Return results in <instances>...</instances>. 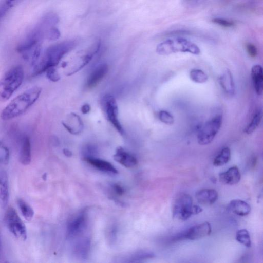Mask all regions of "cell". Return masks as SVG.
Instances as JSON below:
<instances>
[{
  "instance_id": "obj_1",
  "label": "cell",
  "mask_w": 263,
  "mask_h": 263,
  "mask_svg": "<svg viewBox=\"0 0 263 263\" xmlns=\"http://www.w3.org/2000/svg\"><path fill=\"white\" fill-rule=\"evenodd\" d=\"M41 92V87L34 86L20 94L3 109L1 118L8 121L23 115L38 100Z\"/></svg>"
},
{
  "instance_id": "obj_2",
  "label": "cell",
  "mask_w": 263,
  "mask_h": 263,
  "mask_svg": "<svg viewBox=\"0 0 263 263\" xmlns=\"http://www.w3.org/2000/svg\"><path fill=\"white\" fill-rule=\"evenodd\" d=\"M75 40H68L49 46L45 51L41 59L33 67L32 76H37L49 68L55 67L64 55L76 46Z\"/></svg>"
},
{
  "instance_id": "obj_3",
  "label": "cell",
  "mask_w": 263,
  "mask_h": 263,
  "mask_svg": "<svg viewBox=\"0 0 263 263\" xmlns=\"http://www.w3.org/2000/svg\"><path fill=\"white\" fill-rule=\"evenodd\" d=\"M24 78V71L21 65L9 69L0 79V101L8 100L21 85Z\"/></svg>"
},
{
  "instance_id": "obj_4",
  "label": "cell",
  "mask_w": 263,
  "mask_h": 263,
  "mask_svg": "<svg viewBox=\"0 0 263 263\" xmlns=\"http://www.w3.org/2000/svg\"><path fill=\"white\" fill-rule=\"evenodd\" d=\"M156 51L158 54L162 55L177 52H188L195 55L200 53V48L196 44L183 37L164 41L157 45Z\"/></svg>"
},
{
  "instance_id": "obj_5",
  "label": "cell",
  "mask_w": 263,
  "mask_h": 263,
  "mask_svg": "<svg viewBox=\"0 0 263 263\" xmlns=\"http://www.w3.org/2000/svg\"><path fill=\"white\" fill-rule=\"evenodd\" d=\"M202 211L200 206L193 204L191 196L186 193L178 195L173 203V216L179 220H186L192 215L197 214Z\"/></svg>"
},
{
  "instance_id": "obj_6",
  "label": "cell",
  "mask_w": 263,
  "mask_h": 263,
  "mask_svg": "<svg viewBox=\"0 0 263 263\" xmlns=\"http://www.w3.org/2000/svg\"><path fill=\"white\" fill-rule=\"evenodd\" d=\"M4 220L8 229L15 237L24 241L26 239V228L14 209L10 207L7 209Z\"/></svg>"
},
{
  "instance_id": "obj_7",
  "label": "cell",
  "mask_w": 263,
  "mask_h": 263,
  "mask_svg": "<svg viewBox=\"0 0 263 263\" xmlns=\"http://www.w3.org/2000/svg\"><path fill=\"white\" fill-rule=\"evenodd\" d=\"M101 105L107 120L121 135H123L124 131L118 119V108L115 98L109 94L104 95L101 99Z\"/></svg>"
},
{
  "instance_id": "obj_8",
  "label": "cell",
  "mask_w": 263,
  "mask_h": 263,
  "mask_svg": "<svg viewBox=\"0 0 263 263\" xmlns=\"http://www.w3.org/2000/svg\"><path fill=\"white\" fill-rule=\"evenodd\" d=\"M222 122V117L221 115H217L207 121L198 134V143L201 145L210 143L219 130Z\"/></svg>"
},
{
  "instance_id": "obj_9",
  "label": "cell",
  "mask_w": 263,
  "mask_h": 263,
  "mask_svg": "<svg viewBox=\"0 0 263 263\" xmlns=\"http://www.w3.org/2000/svg\"><path fill=\"white\" fill-rule=\"evenodd\" d=\"M212 228L208 222L194 226L180 234H177L173 239L175 241L182 239L197 240L210 235Z\"/></svg>"
},
{
  "instance_id": "obj_10",
  "label": "cell",
  "mask_w": 263,
  "mask_h": 263,
  "mask_svg": "<svg viewBox=\"0 0 263 263\" xmlns=\"http://www.w3.org/2000/svg\"><path fill=\"white\" fill-rule=\"evenodd\" d=\"M87 215L84 210L78 213L68 223L67 227L66 235L68 239H73L81 234L85 229Z\"/></svg>"
},
{
  "instance_id": "obj_11",
  "label": "cell",
  "mask_w": 263,
  "mask_h": 263,
  "mask_svg": "<svg viewBox=\"0 0 263 263\" xmlns=\"http://www.w3.org/2000/svg\"><path fill=\"white\" fill-rule=\"evenodd\" d=\"M63 126L71 134L78 135L83 129L84 124L81 118L76 114L71 112L62 121Z\"/></svg>"
},
{
  "instance_id": "obj_12",
  "label": "cell",
  "mask_w": 263,
  "mask_h": 263,
  "mask_svg": "<svg viewBox=\"0 0 263 263\" xmlns=\"http://www.w3.org/2000/svg\"><path fill=\"white\" fill-rule=\"evenodd\" d=\"M196 198L201 205H210L213 204L218 199V195L213 189H202L198 191L195 194Z\"/></svg>"
},
{
  "instance_id": "obj_13",
  "label": "cell",
  "mask_w": 263,
  "mask_h": 263,
  "mask_svg": "<svg viewBox=\"0 0 263 263\" xmlns=\"http://www.w3.org/2000/svg\"><path fill=\"white\" fill-rule=\"evenodd\" d=\"M20 142L19 160L22 164L27 165L29 164L31 161V149L30 138L27 135H22Z\"/></svg>"
},
{
  "instance_id": "obj_14",
  "label": "cell",
  "mask_w": 263,
  "mask_h": 263,
  "mask_svg": "<svg viewBox=\"0 0 263 263\" xmlns=\"http://www.w3.org/2000/svg\"><path fill=\"white\" fill-rule=\"evenodd\" d=\"M114 158L116 161L126 167H132L137 163L136 158L121 147L117 148Z\"/></svg>"
},
{
  "instance_id": "obj_15",
  "label": "cell",
  "mask_w": 263,
  "mask_h": 263,
  "mask_svg": "<svg viewBox=\"0 0 263 263\" xmlns=\"http://www.w3.org/2000/svg\"><path fill=\"white\" fill-rule=\"evenodd\" d=\"M108 70V65L103 63L98 65L91 73L87 80V86L93 88L105 76Z\"/></svg>"
},
{
  "instance_id": "obj_16",
  "label": "cell",
  "mask_w": 263,
  "mask_h": 263,
  "mask_svg": "<svg viewBox=\"0 0 263 263\" xmlns=\"http://www.w3.org/2000/svg\"><path fill=\"white\" fill-rule=\"evenodd\" d=\"M219 180L225 184L234 185L238 183L241 175L237 166H233L219 175Z\"/></svg>"
},
{
  "instance_id": "obj_17",
  "label": "cell",
  "mask_w": 263,
  "mask_h": 263,
  "mask_svg": "<svg viewBox=\"0 0 263 263\" xmlns=\"http://www.w3.org/2000/svg\"><path fill=\"white\" fill-rule=\"evenodd\" d=\"M251 76L256 93L261 95L263 91V70L260 65L256 64L253 66L251 69Z\"/></svg>"
},
{
  "instance_id": "obj_18",
  "label": "cell",
  "mask_w": 263,
  "mask_h": 263,
  "mask_svg": "<svg viewBox=\"0 0 263 263\" xmlns=\"http://www.w3.org/2000/svg\"><path fill=\"white\" fill-rule=\"evenodd\" d=\"M86 161L98 170L110 174L118 173L117 169L109 162L96 157L87 158L84 159Z\"/></svg>"
},
{
  "instance_id": "obj_19",
  "label": "cell",
  "mask_w": 263,
  "mask_h": 263,
  "mask_svg": "<svg viewBox=\"0 0 263 263\" xmlns=\"http://www.w3.org/2000/svg\"><path fill=\"white\" fill-rule=\"evenodd\" d=\"M228 209L230 212L241 216L247 215L251 211L250 205L240 199L231 200L228 204Z\"/></svg>"
},
{
  "instance_id": "obj_20",
  "label": "cell",
  "mask_w": 263,
  "mask_h": 263,
  "mask_svg": "<svg viewBox=\"0 0 263 263\" xmlns=\"http://www.w3.org/2000/svg\"><path fill=\"white\" fill-rule=\"evenodd\" d=\"M9 198L8 179L7 173L0 170V206L5 208Z\"/></svg>"
},
{
  "instance_id": "obj_21",
  "label": "cell",
  "mask_w": 263,
  "mask_h": 263,
  "mask_svg": "<svg viewBox=\"0 0 263 263\" xmlns=\"http://www.w3.org/2000/svg\"><path fill=\"white\" fill-rule=\"evenodd\" d=\"M220 85L224 91L229 96H233L235 92V87L232 74L227 70L219 78Z\"/></svg>"
},
{
  "instance_id": "obj_22",
  "label": "cell",
  "mask_w": 263,
  "mask_h": 263,
  "mask_svg": "<svg viewBox=\"0 0 263 263\" xmlns=\"http://www.w3.org/2000/svg\"><path fill=\"white\" fill-rule=\"evenodd\" d=\"M90 249V240L89 238L85 237L79 240L74 247L75 255L82 259H86Z\"/></svg>"
},
{
  "instance_id": "obj_23",
  "label": "cell",
  "mask_w": 263,
  "mask_h": 263,
  "mask_svg": "<svg viewBox=\"0 0 263 263\" xmlns=\"http://www.w3.org/2000/svg\"><path fill=\"white\" fill-rule=\"evenodd\" d=\"M155 254L149 251H138L123 258L124 262H139L153 258Z\"/></svg>"
},
{
  "instance_id": "obj_24",
  "label": "cell",
  "mask_w": 263,
  "mask_h": 263,
  "mask_svg": "<svg viewBox=\"0 0 263 263\" xmlns=\"http://www.w3.org/2000/svg\"><path fill=\"white\" fill-rule=\"evenodd\" d=\"M231 158V150L228 147H223L216 155L213 160V165L220 166L229 162Z\"/></svg>"
},
{
  "instance_id": "obj_25",
  "label": "cell",
  "mask_w": 263,
  "mask_h": 263,
  "mask_svg": "<svg viewBox=\"0 0 263 263\" xmlns=\"http://www.w3.org/2000/svg\"><path fill=\"white\" fill-rule=\"evenodd\" d=\"M17 206L24 217L27 220H30L34 215V211L31 206L21 198L16 200Z\"/></svg>"
},
{
  "instance_id": "obj_26",
  "label": "cell",
  "mask_w": 263,
  "mask_h": 263,
  "mask_svg": "<svg viewBox=\"0 0 263 263\" xmlns=\"http://www.w3.org/2000/svg\"><path fill=\"white\" fill-rule=\"evenodd\" d=\"M262 118L261 110H258L253 116L251 122L244 129V133L247 134H252L259 126Z\"/></svg>"
},
{
  "instance_id": "obj_27",
  "label": "cell",
  "mask_w": 263,
  "mask_h": 263,
  "mask_svg": "<svg viewBox=\"0 0 263 263\" xmlns=\"http://www.w3.org/2000/svg\"><path fill=\"white\" fill-rule=\"evenodd\" d=\"M236 239L246 247H250L251 241L248 231L245 229L238 230L236 233Z\"/></svg>"
},
{
  "instance_id": "obj_28",
  "label": "cell",
  "mask_w": 263,
  "mask_h": 263,
  "mask_svg": "<svg viewBox=\"0 0 263 263\" xmlns=\"http://www.w3.org/2000/svg\"><path fill=\"white\" fill-rule=\"evenodd\" d=\"M190 78L194 82L197 83H203L207 81L208 77L202 70L193 69L190 72Z\"/></svg>"
},
{
  "instance_id": "obj_29",
  "label": "cell",
  "mask_w": 263,
  "mask_h": 263,
  "mask_svg": "<svg viewBox=\"0 0 263 263\" xmlns=\"http://www.w3.org/2000/svg\"><path fill=\"white\" fill-rule=\"evenodd\" d=\"M10 157V153L8 148L1 141H0V165L8 164Z\"/></svg>"
},
{
  "instance_id": "obj_30",
  "label": "cell",
  "mask_w": 263,
  "mask_h": 263,
  "mask_svg": "<svg viewBox=\"0 0 263 263\" xmlns=\"http://www.w3.org/2000/svg\"><path fill=\"white\" fill-rule=\"evenodd\" d=\"M159 118L162 122L167 125H172L174 121L173 116L166 110H161L159 112Z\"/></svg>"
},
{
  "instance_id": "obj_31",
  "label": "cell",
  "mask_w": 263,
  "mask_h": 263,
  "mask_svg": "<svg viewBox=\"0 0 263 263\" xmlns=\"http://www.w3.org/2000/svg\"><path fill=\"white\" fill-rule=\"evenodd\" d=\"M13 6L11 0H4L0 4V21Z\"/></svg>"
},
{
  "instance_id": "obj_32",
  "label": "cell",
  "mask_w": 263,
  "mask_h": 263,
  "mask_svg": "<svg viewBox=\"0 0 263 263\" xmlns=\"http://www.w3.org/2000/svg\"><path fill=\"white\" fill-rule=\"evenodd\" d=\"M45 72L47 78L52 82H57L60 79V76L55 67L49 68Z\"/></svg>"
},
{
  "instance_id": "obj_33",
  "label": "cell",
  "mask_w": 263,
  "mask_h": 263,
  "mask_svg": "<svg viewBox=\"0 0 263 263\" xmlns=\"http://www.w3.org/2000/svg\"><path fill=\"white\" fill-rule=\"evenodd\" d=\"M60 36V32L55 27H52L50 28L46 34V37L50 41H53L57 40Z\"/></svg>"
},
{
  "instance_id": "obj_34",
  "label": "cell",
  "mask_w": 263,
  "mask_h": 263,
  "mask_svg": "<svg viewBox=\"0 0 263 263\" xmlns=\"http://www.w3.org/2000/svg\"><path fill=\"white\" fill-rule=\"evenodd\" d=\"M97 153V149L92 145L86 146L83 151L84 159L87 158L95 157Z\"/></svg>"
},
{
  "instance_id": "obj_35",
  "label": "cell",
  "mask_w": 263,
  "mask_h": 263,
  "mask_svg": "<svg viewBox=\"0 0 263 263\" xmlns=\"http://www.w3.org/2000/svg\"><path fill=\"white\" fill-rule=\"evenodd\" d=\"M212 22L215 24L224 27H231L234 25V23L233 21L221 18H215L212 20Z\"/></svg>"
},
{
  "instance_id": "obj_36",
  "label": "cell",
  "mask_w": 263,
  "mask_h": 263,
  "mask_svg": "<svg viewBox=\"0 0 263 263\" xmlns=\"http://www.w3.org/2000/svg\"><path fill=\"white\" fill-rule=\"evenodd\" d=\"M246 50L249 55L252 58L255 57L257 54V50L256 46L252 43L246 45Z\"/></svg>"
},
{
  "instance_id": "obj_37",
  "label": "cell",
  "mask_w": 263,
  "mask_h": 263,
  "mask_svg": "<svg viewBox=\"0 0 263 263\" xmlns=\"http://www.w3.org/2000/svg\"><path fill=\"white\" fill-rule=\"evenodd\" d=\"M114 192L119 195H122L125 192L124 189L118 184H114L112 186Z\"/></svg>"
},
{
  "instance_id": "obj_38",
  "label": "cell",
  "mask_w": 263,
  "mask_h": 263,
  "mask_svg": "<svg viewBox=\"0 0 263 263\" xmlns=\"http://www.w3.org/2000/svg\"><path fill=\"white\" fill-rule=\"evenodd\" d=\"M91 109L90 106L88 104H84L81 108V112L84 114L88 113Z\"/></svg>"
},
{
  "instance_id": "obj_39",
  "label": "cell",
  "mask_w": 263,
  "mask_h": 263,
  "mask_svg": "<svg viewBox=\"0 0 263 263\" xmlns=\"http://www.w3.org/2000/svg\"><path fill=\"white\" fill-rule=\"evenodd\" d=\"M63 153L65 154V155H66L67 157H70L72 156V153L71 152V151L67 149H63Z\"/></svg>"
},
{
  "instance_id": "obj_40",
  "label": "cell",
  "mask_w": 263,
  "mask_h": 263,
  "mask_svg": "<svg viewBox=\"0 0 263 263\" xmlns=\"http://www.w3.org/2000/svg\"><path fill=\"white\" fill-rule=\"evenodd\" d=\"M22 0H11L12 3L13 4L14 6L17 3H18L20 2H21Z\"/></svg>"
}]
</instances>
